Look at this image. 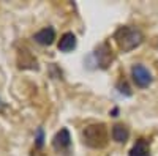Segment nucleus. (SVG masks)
I'll use <instances>...</instances> for the list:
<instances>
[{"label": "nucleus", "mask_w": 158, "mask_h": 156, "mask_svg": "<svg viewBox=\"0 0 158 156\" xmlns=\"http://www.w3.org/2000/svg\"><path fill=\"white\" fill-rule=\"evenodd\" d=\"M114 40H115L117 46L120 47V50L130 52V50L136 49L142 43L144 36H142L141 30L133 27V25H122V27H118L115 30Z\"/></svg>", "instance_id": "nucleus-1"}, {"label": "nucleus", "mask_w": 158, "mask_h": 156, "mask_svg": "<svg viewBox=\"0 0 158 156\" xmlns=\"http://www.w3.org/2000/svg\"><path fill=\"white\" fill-rule=\"evenodd\" d=\"M82 139L84 144L90 148L101 150L108 145L109 142V134L108 128L104 123H92L82 129Z\"/></svg>", "instance_id": "nucleus-2"}, {"label": "nucleus", "mask_w": 158, "mask_h": 156, "mask_svg": "<svg viewBox=\"0 0 158 156\" xmlns=\"http://www.w3.org/2000/svg\"><path fill=\"white\" fill-rule=\"evenodd\" d=\"M90 57L95 60V65H97L98 68H101V70H106L109 65H111V62L114 60L112 49H111V46H109L108 43L100 44L94 52H92Z\"/></svg>", "instance_id": "nucleus-3"}, {"label": "nucleus", "mask_w": 158, "mask_h": 156, "mask_svg": "<svg viewBox=\"0 0 158 156\" xmlns=\"http://www.w3.org/2000/svg\"><path fill=\"white\" fill-rule=\"evenodd\" d=\"M52 148L59 154H67L71 153V134L67 128H62L56 136L52 137Z\"/></svg>", "instance_id": "nucleus-4"}, {"label": "nucleus", "mask_w": 158, "mask_h": 156, "mask_svg": "<svg viewBox=\"0 0 158 156\" xmlns=\"http://www.w3.org/2000/svg\"><path fill=\"white\" fill-rule=\"evenodd\" d=\"M131 77H133V82L139 88H147L153 81L152 73L141 63H135L133 66H131Z\"/></svg>", "instance_id": "nucleus-5"}, {"label": "nucleus", "mask_w": 158, "mask_h": 156, "mask_svg": "<svg viewBox=\"0 0 158 156\" xmlns=\"http://www.w3.org/2000/svg\"><path fill=\"white\" fill-rule=\"evenodd\" d=\"M18 63L21 70H38V62L27 49H21L18 54Z\"/></svg>", "instance_id": "nucleus-6"}, {"label": "nucleus", "mask_w": 158, "mask_h": 156, "mask_svg": "<svg viewBox=\"0 0 158 156\" xmlns=\"http://www.w3.org/2000/svg\"><path fill=\"white\" fill-rule=\"evenodd\" d=\"M33 40L41 46H51L56 40V30L52 27H44L33 35Z\"/></svg>", "instance_id": "nucleus-7"}, {"label": "nucleus", "mask_w": 158, "mask_h": 156, "mask_svg": "<svg viewBox=\"0 0 158 156\" xmlns=\"http://www.w3.org/2000/svg\"><path fill=\"white\" fill-rule=\"evenodd\" d=\"M77 46V40H76V35L73 32H67V33H63L62 38H60V41L57 44L59 50L60 52H65V54H68V52L74 50Z\"/></svg>", "instance_id": "nucleus-8"}, {"label": "nucleus", "mask_w": 158, "mask_h": 156, "mask_svg": "<svg viewBox=\"0 0 158 156\" xmlns=\"http://www.w3.org/2000/svg\"><path fill=\"white\" fill-rule=\"evenodd\" d=\"M128 156H150V142L147 139H138L128 151Z\"/></svg>", "instance_id": "nucleus-9"}, {"label": "nucleus", "mask_w": 158, "mask_h": 156, "mask_svg": "<svg viewBox=\"0 0 158 156\" xmlns=\"http://www.w3.org/2000/svg\"><path fill=\"white\" fill-rule=\"evenodd\" d=\"M111 136H112V139L117 142V144H125V142L128 140V137H130V131H128V128L123 123H115L112 126Z\"/></svg>", "instance_id": "nucleus-10"}, {"label": "nucleus", "mask_w": 158, "mask_h": 156, "mask_svg": "<svg viewBox=\"0 0 158 156\" xmlns=\"http://www.w3.org/2000/svg\"><path fill=\"white\" fill-rule=\"evenodd\" d=\"M115 88H117V92L120 93L122 96L130 98L131 95H133V92H131V88H130V85H128V82H127V81H118V82H117V85H115Z\"/></svg>", "instance_id": "nucleus-11"}, {"label": "nucleus", "mask_w": 158, "mask_h": 156, "mask_svg": "<svg viewBox=\"0 0 158 156\" xmlns=\"http://www.w3.org/2000/svg\"><path fill=\"white\" fill-rule=\"evenodd\" d=\"M44 147V129L43 128H38L36 129V134H35V148L36 150H41Z\"/></svg>", "instance_id": "nucleus-12"}, {"label": "nucleus", "mask_w": 158, "mask_h": 156, "mask_svg": "<svg viewBox=\"0 0 158 156\" xmlns=\"http://www.w3.org/2000/svg\"><path fill=\"white\" fill-rule=\"evenodd\" d=\"M117 114H118V109H117V107H114V109L111 110V115H112V117H117Z\"/></svg>", "instance_id": "nucleus-13"}]
</instances>
